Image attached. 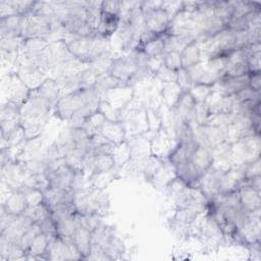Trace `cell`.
<instances>
[{
  "label": "cell",
  "mask_w": 261,
  "mask_h": 261,
  "mask_svg": "<svg viewBox=\"0 0 261 261\" xmlns=\"http://www.w3.org/2000/svg\"><path fill=\"white\" fill-rule=\"evenodd\" d=\"M100 134L110 143L119 145L124 140V128L119 121L106 120L101 128Z\"/></svg>",
  "instance_id": "obj_6"
},
{
  "label": "cell",
  "mask_w": 261,
  "mask_h": 261,
  "mask_svg": "<svg viewBox=\"0 0 261 261\" xmlns=\"http://www.w3.org/2000/svg\"><path fill=\"white\" fill-rule=\"evenodd\" d=\"M180 57H181V65L182 68L189 69L196 64L200 63L201 60V49L199 47V44L196 40L189 43L181 51H180Z\"/></svg>",
  "instance_id": "obj_8"
},
{
  "label": "cell",
  "mask_w": 261,
  "mask_h": 261,
  "mask_svg": "<svg viewBox=\"0 0 261 261\" xmlns=\"http://www.w3.org/2000/svg\"><path fill=\"white\" fill-rule=\"evenodd\" d=\"M196 104L197 102L189 92L184 91L180 94L174 108L176 109V113L179 115L181 121L186 123H191V121L193 120Z\"/></svg>",
  "instance_id": "obj_4"
},
{
  "label": "cell",
  "mask_w": 261,
  "mask_h": 261,
  "mask_svg": "<svg viewBox=\"0 0 261 261\" xmlns=\"http://www.w3.org/2000/svg\"><path fill=\"white\" fill-rule=\"evenodd\" d=\"M35 91L38 96L49 101L50 103H53L55 100H57L59 94L58 83L53 80H46Z\"/></svg>",
  "instance_id": "obj_9"
},
{
  "label": "cell",
  "mask_w": 261,
  "mask_h": 261,
  "mask_svg": "<svg viewBox=\"0 0 261 261\" xmlns=\"http://www.w3.org/2000/svg\"><path fill=\"white\" fill-rule=\"evenodd\" d=\"M70 240L81 256L90 254L92 246V232L89 229L83 226H77Z\"/></svg>",
  "instance_id": "obj_7"
},
{
  "label": "cell",
  "mask_w": 261,
  "mask_h": 261,
  "mask_svg": "<svg viewBox=\"0 0 261 261\" xmlns=\"http://www.w3.org/2000/svg\"><path fill=\"white\" fill-rule=\"evenodd\" d=\"M144 22L146 29L158 35H165L170 24V16L162 7H158L144 13Z\"/></svg>",
  "instance_id": "obj_1"
},
{
  "label": "cell",
  "mask_w": 261,
  "mask_h": 261,
  "mask_svg": "<svg viewBox=\"0 0 261 261\" xmlns=\"http://www.w3.org/2000/svg\"><path fill=\"white\" fill-rule=\"evenodd\" d=\"M137 70L138 67L130 59V57H121L112 60L108 73L126 86H129L128 84L133 76L136 74Z\"/></svg>",
  "instance_id": "obj_2"
},
{
  "label": "cell",
  "mask_w": 261,
  "mask_h": 261,
  "mask_svg": "<svg viewBox=\"0 0 261 261\" xmlns=\"http://www.w3.org/2000/svg\"><path fill=\"white\" fill-rule=\"evenodd\" d=\"M29 208L27 199L21 192H11L5 202L2 204V210L8 214L21 215Z\"/></svg>",
  "instance_id": "obj_5"
},
{
  "label": "cell",
  "mask_w": 261,
  "mask_h": 261,
  "mask_svg": "<svg viewBox=\"0 0 261 261\" xmlns=\"http://www.w3.org/2000/svg\"><path fill=\"white\" fill-rule=\"evenodd\" d=\"M24 16L14 14V15L0 18L1 38H7V37L22 38Z\"/></svg>",
  "instance_id": "obj_3"
},
{
  "label": "cell",
  "mask_w": 261,
  "mask_h": 261,
  "mask_svg": "<svg viewBox=\"0 0 261 261\" xmlns=\"http://www.w3.org/2000/svg\"><path fill=\"white\" fill-rule=\"evenodd\" d=\"M101 10L108 12V13L121 15L120 1H102L101 2Z\"/></svg>",
  "instance_id": "obj_12"
},
{
  "label": "cell",
  "mask_w": 261,
  "mask_h": 261,
  "mask_svg": "<svg viewBox=\"0 0 261 261\" xmlns=\"http://www.w3.org/2000/svg\"><path fill=\"white\" fill-rule=\"evenodd\" d=\"M162 61H163V65L171 70L177 71L180 68H182L180 52H177V51L166 52L162 55Z\"/></svg>",
  "instance_id": "obj_10"
},
{
  "label": "cell",
  "mask_w": 261,
  "mask_h": 261,
  "mask_svg": "<svg viewBox=\"0 0 261 261\" xmlns=\"http://www.w3.org/2000/svg\"><path fill=\"white\" fill-rule=\"evenodd\" d=\"M158 77L166 83V84H169V83H176V79H177V71H174V70H171L167 67H165L164 65L161 66V68L156 72Z\"/></svg>",
  "instance_id": "obj_11"
}]
</instances>
